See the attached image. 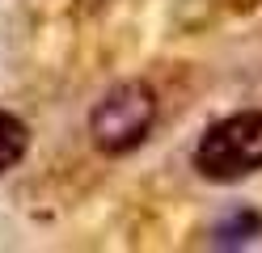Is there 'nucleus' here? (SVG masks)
I'll use <instances>...</instances> for the list:
<instances>
[{
	"label": "nucleus",
	"instance_id": "f257e3e1",
	"mask_svg": "<svg viewBox=\"0 0 262 253\" xmlns=\"http://www.w3.org/2000/svg\"><path fill=\"white\" fill-rule=\"evenodd\" d=\"M194 169L207 181L233 186L262 169V110H241L203 131L194 144Z\"/></svg>",
	"mask_w": 262,
	"mask_h": 253
},
{
	"label": "nucleus",
	"instance_id": "f03ea898",
	"mask_svg": "<svg viewBox=\"0 0 262 253\" xmlns=\"http://www.w3.org/2000/svg\"><path fill=\"white\" fill-rule=\"evenodd\" d=\"M157 123V93L144 80H123L93 106L89 135L106 156H127L136 152Z\"/></svg>",
	"mask_w": 262,
	"mask_h": 253
},
{
	"label": "nucleus",
	"instance_id": "7ed1b4c3",
	"mask_svg": "<svg viewBox=\"0 0 262 253\" xmlns=\"http://www.w3.org/2000/svg\"><path fill=\"white\" fill-rule=\"evenodd\" d=\"M254 236H262V215L254 207H237V211H228L216 224L211 245H216V249H237V245H250Z\"/></svg>",
	"mask_w": 262,
	"mask_h": 253
},
{
	"label": "nucleus",
	"instance_id": "20e7f679",
	"mask_svg": "<svg viewBox=\"0 0 262 253\" xmlns=\"http://www.w3.org/2000/svg\"><path fill=\"white\" fill-rule=\"evenodd\" d=\"M26 148H30V131L17 114H9V110H0V173L5 169H13L21 156H26Z\"/></svg>",
	"mask_w": 262,
	"mask_h": 253
}]
</instances>
